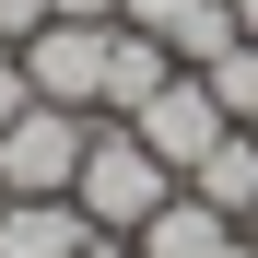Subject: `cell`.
<instances>
[{
  "label": "cell",
  "instance_id": "cell-7",
  "mask_svg": "<svg viewBox=\"0 0 258 258\" xmlns=\"http://www.w3.org/2000/svg\"><path fill=\"white\" fill-rule=\"evenodd\" d=\"M164 82H176V47H164V35H129V24H117V47H106V106H94V117H141Z\"/></svg>",
  "mask_w": 258,
  "mask_h": 258
},
{
  "label": "cell",
  "instance_id": "cell-13",
  "mask_svg": "<svg viewBox=\"0 0 258 258\" xmlns=\"http://www.w3.org/2000/svg\"><path fill=\"white\" fill-rule=\"evenodd\" d=\"M82 258H141V246H129V235H94V246H82Z\"/></svg>",
  "mask_w": 258,
  "mask_h": 258
},
{
  "label": "cell",
  "instance_id": "cell-8",
  "mask_svg": "<svg viewBox=\"0 0 258 258\" xmlns=\"http://www.w3.org/2000/svg\"><path fill=\"white\" fill-rule=\"evenodd\" d=\"M188 200H211L223 223H246V211H258V129H223V141L188 164Z\"/></svg>",
  "mask_w": 258,
  "mask_h": 258
},
{
  "label": "cell",
  "instance_id": "cell-14",
  "mask_svg": "<svg viewBox=\"0 0 258 258\" xmlns=\"http://www.w3.org/2000/svg\"><path fill=\"white\" fill-rule=\"evenodd\" d=\"M235 235H246V246H258V211H246V223H235Z\"/></svg>",
  "mask_w": 258,
  "mask_h": 258
},
{
  "label": "cell",
  "instance_id": "cell-10",
  "mask_svg": "<svg viewBox=\"0 0 258 258\" xmlns=\"http://www.w3.org/2000/svg\"><path fill=\"white\" fill-rule=\"evenodd\" d=\"M188 12H200V0H117V24H129V35H176Z\"/></svg>",
  "mask_w": 258,
  "mask_h": 258
},
{
  "label": "cell",
  "instance_id": "cell-4",
  "mask_svg": "<svg viewBox=\"0 0 258 258\" xmlns=\"http://www.w3.org/2000/svg\"><path fill=\"white\" fill-rule=\"evenodd\" d=\"M129 129H141V141H153V164H176V188H188V164H200L211 141H223L235 117L211 106V82H200V71H176V82H164V94H153L141 117H129Z\"/></svg>",
  "mask_w": 258,
  "mask_h": 258
},
{
  "label": "cell",
  "instance_id": "cell-5",
  "mask_svg": "<svg viewBox=\"0 0 258 258\" xmlns=\"http://www.w3.org/2000/svg\"><path fill=\"white\" fill-rule=\"evenodd\" d=\"M129 246H141V258H258V246L223 223V211H211V200H188V188L164 200V211H153V223L129 235Z\"/></svg>",
  "mask_w": 258,
  "mask_h": 258
},
{
  "label": "cell",
  "instance_id": "cell-6",
  "mask_svg": "<svg viewBox=\"0 0 258 258\" xmlns=\"http://www.w3.org/2000/svg\"><path fill=\"white\" fill-rule=\"evenodd\" d=\"M94 211L82 200H0V258H82Z\"/></svg>",
  "mask_w": 258,
  "mask_h": 258
},
{
  "label": "cell",
  "instance_id": "cell-3",
  "mask_svg": "<svg viewBox=\"0 0 258 258\" xmlns=\"http://www.w3.org/2000/svg\"><path fill=\"white\" fill-rule=\"evenodd\" d=\"M106 47H117V24H35V35H24L35 106H82V117H94V106H106Z\"/></svg>",
  "mask_w": 258,
  "mask_h": 258
},
{
  "label": "cell",
  "instance_id": "cell-11",
  "mask_svg": "<svg viewBox=\"0 0 258 258\" xmlns=\"http://www.w3.org/2000/svg\"><path fill=\"white\" fill-rule=\"evenodd\" d=\"M24 106H35V82H24V47H0V129H12Z\"/></svg>",
  "mask_w": 258,
  "mask_h": 258
},
{
  "label": "cell",
  "instance_id": "cell-2",
  "mask_svg": "<svg viewBox=\"0 0 258 258\" xmlns=\"http://www.w3.org/2000/svg\"><path fill=\"white\" fill-rule=\"evenodd\" d=\"M82 141H94L82 106H24L12 129H0V200H71Z\"/></svg>",
  "mask_w": 258,
  "mask_h": 258
},
{
  "label": "cell",
  "instance_id": "cell-9",
  "mask_svg": "<svg viewBox=\"0 0 258 258\" xmlns=\"http://www.w3.org/2000/svg\"><path fill=\"white\" fill-rule=\"evenodd\" d=\"M200 82H211V106H223L235 129H258V35H235V47H223V59H211Z\"/></svg>",
  "mask_w": 258,
  "mask_h": 258
},
{
  "label": "cell",
  "instance_id": "cell-1",
  "mask_svg": "<svg viewBox=\"0 0 258 258\" xmlns=\"http://www.w3.org/2000/svg\"><path fill=\"white\" fill-rule=\"evenodd\" d=\"M71 200L94 211V235H141L164 200H176V164H153V141L129 117H94V141H82V176H71Z\"/></svg>",
  "mask_w": 258,
  "mask_h": 258
},
{
  "label": "cell",
  "instance_id": "cell-12",
  "mask_svg": "<svg viewBox=\"0 0 258 258\" xmlns=\"http://www.w3.org/2000/svg\"><path fill=\"white\" fill-rule=\"evenodd\" d=\"M35 24H47V0H0V47H24Z\"/></svg>",
  "mask_w": 258,
  "mask_h": 258
}]
</instances>
